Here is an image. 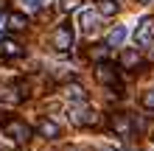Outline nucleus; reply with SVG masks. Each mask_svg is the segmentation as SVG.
Instances as JSON below:
<instances>
[{
  "mask_svg": "<svg viewBox=\"0 0 154 151\" xmlns=\"http://www.w3.org/2000/svg\"><path fill=\"white\" fill-rule=\"evenodd\" d=\"M140 104H143V109H154V90H146L140 95Z\"/></svg>",
  "mask_w": 154,
  "mask_h": 151,
  "instance_id": "17",
  "label": "nucleus"
},
{
  "mask_svg": "<svg viewBox=\"0 0 154 151\" xmlns=\"http://www.w3.org/2000/svg\"><path fill=\"white\" fill-rule=\"evenodd\" d=\"M53 50L56 53H70L73 48V28H70V23H62L56 31H53Z\"/></svg>",
  "mask_w": 154,
  "mask_h": 151,
  "instance_id": "2",
  "label": "nucleus"
},
{
  "mask_svg": "<svg viewBox=\"0 0 154 151\" xmlns=\"http://www.w3.org/2000/svg\"><path fill=\"white\" fill-rule=\"evenodd\" d=\"M95 78L104 87H115L118 84V65H112V62H98L95 65Z\"/></svg>",
  "mask_w": 154,
  "mask_h": 151,
  "instance_id": "5",
  "label": "nucleus"
},
{
  "mask_svg": "<svg viewBox=\"0 0 154 151\" xmlns=\"http://www.w3.org/2000/svg\"><path fill=\"white\" fill-rule=\"evenodd\" d=\"M6 3H8V0H0V8H6Z\"/></svg>",
  "mask_w": 154,
  "mask_h": 151,
  "instance_id": "20",
  "label": "nucleus"
},
{
  "mask_svg": "<svg viewBox=\"0 0 154 151\" xmlns=\"http://www.w3.org/2000/svg\"><path fill=\"white\" fill-rule=\"evenodd\" d=\"M123 42H126V25H115L112 34L106 37V45H109V48H118V45H123Z\"/></svg>",
  "mask_w": 154,
  "mask_h": 151,
  "instance_id": "13",
  "label": "nucleus"
},
{
  "mask_svg": "<svg viewBox=\"0 0 154 151\" xmlns=\"http://www.w3.org/2000/svg\"><path fill=\"white\" fill-rule=\"evenodd\" d=\"M23 45L14 39H0V59H20L23 56Z\"/></svg>",
  "mask_w": 154,
  "mask_h": 151,
  "instance_id": "9",
  "label": "nucleus"
},
{
  "mask_svg": "<svg viewBox=\"0 0 154 151\" xmlns=\"http://www.w3.org/2000/svg\"><path fill=\"white\" fill-rule=\"evenodd\" d=\"M67 95H70L76 104H87V92H84V87H70Z\"/></svg>",
  "mask_w": 154,
  "mask_h": 151,
  "instance_id": "16",
  "label": "nucleus"
},
{
  "mask_svg": "<svg viewBox=\"0 0 154 151\" xmlns=\"http://www.w3.org/2000/svg\"><path fill=\"white\" fill-rule=\"evenodd\" d=\"M98 20H101V14L93 11V8H84V11H79V25H81V31H84V34H95Z\"/></svg>",
  "mask_w": 154,
  "mask_h": 151,
  "instance_id": "8",
  "label": "nucleus"
},
{
  "mask_svg": "<svg viewBox=\"0 0 154 151\" xmlns=\"http://www.w3.org/2000/svg\"><path fill=\"white\" fill-rule=\"evenodd\" d=\"M106 56H109V45H106V42H101V45H93V48L87 50V59L95 62V65H98V62H106Z\"/></svg>",
  "mask_w": 154,
  "mask_h": 151,
  "instance_id": "11",
  "label": "nucleus"
},
{
  "mask_svg": "<svg viewBox=\"0 0 154 151\" xmlns=\"http://www.w3.org/2000/svg\"><path fill=\"white\" fill-rule=\"evenodd\" d=\"M140 62H143V56L137 50H123V56H121V65L126 67V70H132V67H140Z\"/></svg>",
  "mask_w": 154,
  "mask_h": 151,
  "instance_id": "15",
  "label": "nucleus"
},
{
  "mask_svg": "<svg viewBox=\"0 0 154 151\" xmlns=\"http://www.w3.org/2000/svg\"><path fill=\"white\" fill-rule=\"evenodd\" d=\"M137 3H151V0H137Z\"/></svg>",
  "mask_w": 154,
  "mask_h": 151,
  "instance_id": "22",
  "label": "nucleus"
},
{
  "mask_svg": "<svg viewBox=\"0 0 154 151\" xmlns=\"http://www.w3.org/2000/svg\"><path fill=\"white\" fill-rule=\"evenodd\" d=\"M118 11H121L118 0H98V14L101 17H115Z\"/></svg>",
  "mask_w": 154,
  "mask_h": 151,
  "instance_id": "14",
  "label": "nucleus"
},
{
  "mask_svg": "<svg viewBox=\"0 0 154 151\" xmlns=\"http://www.w3.org/2000/svg\"><path fill=\"white\" fill-rule=\"evenodd\" d=\"M151 39H154V23L149 17H143L137 23V28H134V42H137L140 48H146V45H151Z\"/></svg>",
  "mask_w": 154,
  "mask_h": 151,
  "instance_id": "6",
  "label": "nucleus"
},
{
  "mask_svg": "<svg viewBox=\"0 0 154 151\" xmlns=\"http://www.w3.org/2000/svg\"><path fill=\"white\" fill-rule=\"evenodd\" d=\"M79 6H81V0H59V8H62V11H76Z\"/></svg>",
  "mask_w": 154,
  "mask_h": 151,
  "instance_id": "18",
  "label": "nucleus"
},
{
  "mask_svg": "<svg viewBox=\"0 0 154 151\" xmlns=\"http://www.w3.org/2000/svg\"><path fill=\"white\" fill-rule=\"evenodd\" d=\"M25 8H31V11H39V8L45 6V0H23Z\"/></svg>",
  "mask_w": 154,
  "mask_h": 151,
  "instance_id": "19",
  "label": "nucleus"
},
{
  "mask_svg": "<svg viewBox=\"0 0 154 151\" xmlns=\"http://www.w3.org/2000/svg\"><path fill=\"white\" fill-rule=\"evenodd\" d=\"M37 131H39V137H45V140H59V137H62L59 123L51 120V118H39V120H37Z\"/></svg>",
  "mask_w": 154,
  "mask_h": 151,
  "instance_id": "7",
  "label": "nucleus"
},
{
  "mask_svg": "<svg viewBox=\"0 0 154 151\" xmlns=\"http://www.w3.org/2000/svg\"><path fill=\"white\" fill-rule=\"evenodd\" d=\"M109 129L115 131L118 137H132V134H134L132 118H129L126 112H112V115H109Z\"/></svg>",
  "mask_w": 154,
  "mask_h": 151,
  "instance_id": "4",
  "label": "nucleus"
},
{
  "mask_svg": "<svg viewBox=\"0 0 154 151\" xmlns=\"http://www.w3.org/2000/svg\"><path fill=\"white\" fill-rule=\"evenodd\" d=\"M101 151H118V148H101Z\"/></svg>",
  "mask_w": 154,
  "mask_h": 151,
  "instance_id": "21",
  "label": "nucleus"
},
{
  "mask_svg": "<svg viewBox=\"0 0 154 151\" xmlns=\"http://www.w3.org/2000/svg\"><path fill=\"white\" fill-rule=\"evenodd\" d=\"M20 92H17V87H0V106H14L20 104Z\"/></svg>",
  "mask_w": 154,
  "mask_h": 151,
  "instance_id": "10",
  "label": "nucleus"
},
{
  "mask_svg": "<svg viewBox=\"0 0 154 151\" xmlns=\"http://www.w3.org/2000/svg\"><path fill=\"white\" fill-rule=\"evenodd\" d=\"M6 23H8V28H11V31H25V28H28V17L20 14V11H11Z\"/></svg>",
  "mask_w": 154,
  "mask_h": 151,
  "instance_id": "12",
  "label": "nucleus"
},
{
  "mask_svg": "<svg viewBox=\"0 0 154 151\" xmlns=\"http://www.w3.org/2000/svg\"><path fill=\"white\" fill-rule=\"evenodd\" d=\"M67 115H70V120H73L76 126H93V123L98 120L95 109H90L87 104H73V106L67 109Z\"/></svg>",
  "mask_w": 154,
  "mask_h": 151,
  "instance_id": "3",
  "label": "nucleus"
},
{
  "mask_svg": "<svg viewBox=\"0 0 154 151\" xmlns=\"http://www.w3.org/2000/svg\"><path fill=\"white\" fill-rule=\"evenodd\" d=\"M3 134L11 137L14 143H28L34 131H31L28 123H23L20 118H8V120H3Z\"/></svg>",
  "mask_w": 154,
  "mask_h": 151,
  "instance_id": "1",
  "label": "nucleus"
}]
</instances>
